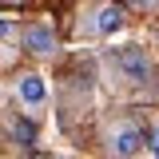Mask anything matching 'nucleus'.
<instances>
[{
  "label": "nucleus",
  "mask_w": 159,
  "mask_h": 159,
  "mask_svg": "<svg viewBox=\"0 0 159 159\" xmlns=\"http://www.w3.org/2000/svg\"><path fill=\"white\" fill-rule=\"evenodd\" d=\"M131 4H139V8H147V4H151V0H131Z\"/></svg>",
  "instance_id": "obj_7"
},
{
  "label": "nucleus",
  "mask_w": 159,
  "mask_h": 159,
  "mask_svg": "<svg viewBox=\"0 0 159 159\" xmlns=\"http://www.w3.org/2000/svg\"><path fill=\"white\" fill-rule=\"evenodd\" d=\"M119 28H123V8H119V4H107V8H99V16H96V32L111 36V32H119Z\"/></svg>",
  "instance_id": "obj_5"
},
{
  "label": "nucleus",
  "mask_w": 159,
  "mask_h": 159,
  "mask_svg": "<svg viewBox=\"0 0 159 159\" xmlns=\"http://www.w3.org/2000/svg\"><path fill=\"white\" fill-rule=\"evenodd\" d=\"M143 147V131L139 127H119L116 135H111V155L116 159H131Z\"/></svg>",
  "instance_id": "obj_2"
},
{
  "label": "nucleus",
  "mask_w": 159,
  "mask_h": 159,
  "mask_svg": "<svg viewBox=\"0 0 159 159\" xmlns=\"http://www.w3.org/2000/svg\"><path fill=\"white\" fill-rule=\"evenodd\" d=\"M24 44H28V52H36V56H48V52L56 48V36H52V28H44V24H32V28L24 32Z\"/></svg>",
  "instance_id": "obj_3"
},
{
  "label": "nucleus",
  "mask_w": 159,
  "mask_h": 159,
  "mask_svg": "<svg viewBox=\"0 0 159 159\" xmlns=\"http://www.w3.org/2000/svg\"><path fill=\"white\" fill-rule=\"evenodd\" d=\"M8 32H12V24H8V20H0V40L8 36Z\"/></svg>",
  "instance_id": "obj_6"
},
{
  "label": "nucleus",
  "mask_w": 159,
  "mask_h": 159,
  "mask_svg": "<svg viewBox=\"0 0 159 159\" xmlns=\"http://www.w3.org/2000/svg\"><path fill=\"white\" fill-rule=\"evenodd\" d=\"M155 159H159V135H155Z\"/></svg>",
  "instance_id": "obj_8"
},
{
  "label": "nucleus",
  "mask_w": 159,
  "mask_h": 159,
  "mask_svg": "<svg viewBox=\"0 0 159 159\" xmlns=\"http://www.w3.org/2000/svg\"><path fill=\"white\" fill-rule=\"evenodd\" d=\"M16 92H20V99H24L28 107H40L44 96H48V88H44V80H40V76H20Z\"/></svg>",
  "instance_id": "obj_4"
},
{
  "label": "nucleus",
  "mask_w": 159,
  "mask_h": 159,
  "mask_svg": "<svg viewBox=\"0 0 159 159\" xmlns=\"http://www.w3.org/2000/svg\"><path fill=\"white\" fill-rule=\"evenodd\" d=\"M116 68L127 80H147V48H139V44L116 48Z\"/></svg>",
  "instance_id": "obj_1"
}]
</instances>
